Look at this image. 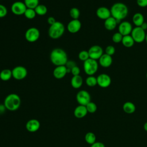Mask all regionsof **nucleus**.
Returning a JSON list of instances; mask_svg holds the SVG:
<instances>
[{"mask_svg": "<svg viewBox=\"0 0 147 147\" xmlns=\"http://www.w3.org/2000/svg\"><path fill=\"white\" fill-rule=\"evenodd\" d=\"M115 52V49L114 48V46L113 45H108L105 49V53L110 55V56H112L114 54Z\"/></svg>", "mask_w": 147, "mask_h": 147, "instance_id": "obj_36", "label": "nucleus"}, {"mask_svg": "<svg viewBox=\"0 0 147 147\" xmlns=\"http://www.w3.org/2000/svg\"><path fill=\"white\" fill-rule=\"evenodd\" d=\"M123 36L119 32H116L114 33L112 36V40L115 43H119L122 41Z\"/></svg>", "mask_w": 147, "mask_h": 147, "instance_id": "obj_34", "label": "nucleus"}, {"mask_svg": "<svg viewBox=\"0 0 147 147\" xmlns=\"http://www.w3.org/2000/svg\"><path fill=\"white\" fill-rule=\"evenodd\" d=\"M76 99L80 105L86 106L87 103L91 102V96L90 93L83 90L79 91L77 93Z\"/></svg>", "mask_w": 147, "mask_h": 147, "instance_id": "obj_9", "label": "nucleus"}, {"mask_svg": "<svg viewBox=\"0 0 147 147\" xmlns=\"http://www.w3.org/2000/svg\"><path fill=\"white\" fill-rule=\"evenodd\" d=\"M132 21L136 26H140L144 22V17L142 14L136 13L133 15Z\"/></svg>", "mask_w": 147, "mask_h": 147, "instance_id": "obj_23", "label": "nucleus"}, {"mask_svg": "<svg viewBox=\"0 0 147 147\" xmlns=\"http://www.w3.org/2000/svg\"><path fill=\"white\" fill-rule=\"evenodd\" d=\"M34 10L36 11V14L39 16H44L45 15L48 11V9L46 6L41 4H39L35 9Z\"/></svg>", "mask_w": 147, "mask_h": 147, "instance_id": "obj_27", "label": "nucleus"}, {"mask_svg": "<svg viewBox=\"0 0 147 147\" xmlns=\"http://www.w3.org/2000/svg\"><path fill=\"white\" fill-rule=\"evenodd\" d=\"M87 113L88 111L87 110L86 106L79 105L75 109L74 111V115L75 117L78 118H82L87 115Z\"/></svg>", "mask_w": 147, "mask_h": 147, "instance_id": "obj_19", "label": "nucleus"}, {"mask_svg": "<svg viewBox=\"0 0 147 147\" xmlns=\"http://www.w3.org/2000/svg\"><path fill=\"white\" fill-rule=\"evenodd\" d=\"M133 30L131 24L128 21L121 22L118 26V32H119L123 36L131 34Z\"/></svg>", "mask_w": 147, "mask_h": 147, "instance_id": "obj_13", "label": "nucleus"}, {"mask_svg": "<svg viewBox=\"0 0 147 147\" xmlns=\"http://www.w3.org/2000/svg\"><path fill=\"white\" fill-rule=\"evenodd\" d=\"M65 31V27L64 24L60 22L56 21L54 24L50 25L48 33V36L52 39H58L61 37Z\"/></svg>", "mask_w": 147, "mask_h": 147, "instance_id": "obj_4", "label": "nucleus"}, {"mask_svg": "<svg viewBox=\"0 0 147 147\" xmlns=\"http://www.w3.org/2000/svg\"><path fill=\"white\" fill-rule=\"evenodd\" d=\"M87 110L88 111V113H94L96 110H97V106L96 105L92 102H90L88 103H87L86 105Z\"/></svg>", "mask_w": 147, "mask_h": 147, "instance_id": "obj_32", "label": "nucleus"}, {"mask_svg": "<svg viewBox=\"0 0 147 147\" xmlns=\"http://www.w3.org/2000/svg\"><path fill=\"white\" fill-rule=\"evenodd\" d=\"M5 109H6V107H5L4 105H0V113H3V111L5 110Z\"/></svg>", "mask_w": 147, "mask_h": 147, "instance_id": "obj_43", "label": "nucleus"}, {"mask_svg": "<svg viewBox=\"0 0 147 147\" xmlns=\"http://www.w3.org/2000/svg\"><path fill=\"white\" fill-rule=\"evenodd\" d=\"M27 9L24 2L16 1L11 6V10L12 13L17 16L23 15Z\"/></svg>", "mask_w": 147, "mask_h": 147, "instance_id": "obj_10", "label": "nucleus"}, {"mask_svg": "<svg viewBox=\"0 0 147 147\" xmlns=\"http://www.w3.org/2000/svg\"><path fill=\"white\" fill-rule=\"evenodd\" d=\"M145 41H146V44H147V34H146V37H145Z\"/></svg>", "mask_w": 147, "mask_h": 147, "instance_id": "obj_45", "label": "nucleus"}, {"mask_svg": "<svg viewBox=\"0 0 147 147\" xmlns=\"http://www.w3.org/2000/svg\"><path fill=\"white\" fill-rule=\"evenodd\" d=\"M67 73V67L65 65L56 66L53 71V76L57 79H60L65 77Z\"/></svg>", "mask_w": 147, "mask_h": 147, "instance_id": "obj_15", "label": "nucleus"}, {"mask_svg": "<svg viewBox=\"0 0 147 147\" xmlns=\"http://www.w3.org/2000/svg\"><path fill=\"white\" fill-rule=\"evenodd\" d=\"M121 42L124 47L126 48H130L133 46L135 42L131 35L129 34L123 36Z\"/></svg>", "mask_w": 147, "mask_h": 147, "instance_id": "obj_24", "label": "nucleus"}, {"mask_svg": "<svg viewBox=\"0 0 147 147\" xmlns=\"http://www.w3.org/2000/svg\"><path fill=\"white\" fill-rule=\"evenodd\" d=\"M50 60L51 63L56 66L65 65L68 60L66 52L60 48H56L51 51Z\"/></svg>", "mask_w": 147, "mask_h": 147, "instance_id": "obj_2", "label": "nucleus"}, {"mask_svg": "<svg viewBox=\"0 0 147 147\" xmlns=\"http://www.w3.org/2000/svg\"><path fill=\"white\" fill-rule=\"evenodd\" d=\"M21 98L16 94L12 93L7 95L4 100V106L9 111H16L21 105Z\"/></svg>", "mask_w": 147, "mask_h": 147, "instance_id": "obj_3", "label": "nucleus"}, {"mask_svg": "<svg viewBox=\"0 0 147 147\" xmlns=\"http://www.w3.org/2000/svg\"><path fill=\"white\" fill-rule=\"evenodd\" d=\"M24 2L27 8L33 9L39 5V0H24Z\"/></svg>", "mask_w": 147, "mask_h": 147, "instance_id": "obj_28", "label": "nucleus"}, {"mask_svg": "<svg viewBox=\"0 0 147 147\" xmlns=\"http://www.w3.org/2000/svg\"><path fill=\"white\" fill-rule=\"evenodd\" d=\"M146 78H147V72H146Z\"/></svg>", "mask_w": 147, "mask_h": 147, "instance_id": "obj_46", "label": "nucleus"}, {"mask_svg": "<svg viewBox=\"0 0 147 147\" xmlns=\"http://www.w3.org/2000/svg\"><path fill=\"white\" fill-rule=\"evenodd\" d=\"M82 27L81 22L79 20H72L67 25V30L71 33L78 32Z\"/></svg>", "mask_w": 147, "mask_h": 147, "instance_id": "obj_14", "label": "nucleus"}, {"mask_svg": "<svg viewBox=\"0 0 147 147\" xmlns=\"http://www.w3.org/2000/svg\"><path fill=\"white\" fill-rule=\"evenodd\" d=\"M76 63H75L74 61H72V60H68L67 63L65 64V66L67 67V73H71V69L76 66Z\"/></svg>", "mask_w": 147, "mask_h": 147, "instance_id": "obj_35", "label": "nucleus"}, {"mask_svg": "<svg viewBox=\"0 0 147 147\" xmlns=\"http://www.w3.org/2000/svg\"><path fill=\"white\" fill-rule=\"evenodd\" d=\"M24 16L29 20H32L35 18L36 16L37 15L36 13V11L34 9H30V8H27L24 14Z\"/></svg>", "mask_w": 147, "mask_h": 147, "instance_id": "obj_29", "label": "nucleus"}, {"mask_svg": "<svg viewBox=\"0 0 147 147\" xmlns=\"http://www.w3.org/2000/svg\"><path fill=\"white\" fill-rule=\"evenodd\" d=\"M98 63L96 60L89 58L83 62V69L88 76H92L98 71Z\"/></svg>", "mask_w": 147, "mask_h": 147, "instance_id": "obj_5", "label": "nucleus"}, {"mask_svg": "<svg viewBox=\"0 0 147 147\" xmlns=\"http://www.w3.org/2000/svg\"><path fill=\"white\" fill-rule=\"evenodd\" d=\"M113 63V59L111 56L103 53L99 59V64L103 68L109 67Z\"/></svg>", "mask_w": 147, "mask_h": 147, "instance_id": "obj_18", "label": "nucleus"}, {"mask_svg": "<svg viewBox=\"0 0 147 147\" xmlns=\"http://www.w3.org/2000/svg\"><path fill=\"white\" fill-rule=\"evenodd\" d=\"M111 16L114 17L120 23L121 21L126 17L129 10L127 6L122 2H116L113 5L110 9Z\"/></svg>", "mask_w": 147, "mask_h": 147, "instance_id": "obj_1", "label": "nucleus"}, {"mask_svg": "<svg viewBox=\"0 0 147 147\" xmlns=\"http://www.w3.org/2000/svg\"><path fill=\"white\" fill-rule=\"evenodd\" d=\"M80 14V10L77 7H72L69 10V16L72 20H78Z\"/></svg>", "mask_w": 147, "mask_h": 147, "instance_id": "obj_30", "label": "nucleus"}, {"mask_svg": "<svg viewBox=\"0 0 147 147\" xmlns=\"http://www.w3.org/2000/svg\"><path fill=\"white\" fill-rule=\"evenodd\" d=\"M123 111L127 114H132L136 111V106L131 102H126L122 106Z\"/></svg>", "mask_w": 147, "mask_h": 147, "instance_id": "obj_22", "label": "nucleus"}, {"mask_svg": "<svg viewBox=\"0 0 147 147\" xmlns=\"http://www.w3.org/2000/svg\"><path fill=\"white\" fill-rule=\"evenodd\" d=\"M144 130H145L146 131H147V122H146L144 123Z\"/></svg>", "mask_w": 147, "mask_h": 147, "instance_id": "obj_44", "label": "nucleus"}, {"mask_svg": "<svg viewBox=\"0 0 147 147\" xmlns=\"http://www.w3.org/2000/svg\"><path fill=\"white\" fill-rule=\"evenodd\" d=\"M71 73L73 76H76V75H79L80 73V69L79 67L77 65L74 67L71 70Z\"/></svg>", "mask_w": 147, "mask_h": 147, "instance_id": "obj_38", "label": "nucleus"}, {"mask_svg": "<svg viewBox=\"0 0 147 147\" xmlns=\"http://www.w3.org/2000/svg\"><path fill=\"white\" fill-rule=\"evenodd\" d=\"M91 147H105V145L101 142H95L91 145Z\"/></svg>", "mask_w": 147, "mask_h": 147, "instance_id": "obj_41", "label": "nucleus"}, {"mask_svg": "<svg viewBox=\"0 0 147 147\" xmlns=\"http://www.w3.org/2000/svg\"><path fill=\"white\" fill-rule=\"evenodd\" d=\"M96 14L99 18L104 20L111 17L110 10L105 6L98 7L96 11Z\"/></svg>", "mask_w": 147, "mask_h": 147, "instance_id": "obj_16", "label": "nucleus"}, {"mask_svg": "<svg viewBox=\"0 0 147 147\" xmlns=\"http://www.w3.org/2000/svg\"><path fill=\"white\" fill-rule=\"evenodd\" d=\"M84 139L87 144L91 145L96 142V136L92 132H88L86 134Z\"/></svg>", "mask_w": 147, "mask_h": 147, "instance_id": "obj_26", "label": "nucleus"}, {"mask_svg": "<svg viewBox=\"0 0 147 147\" xmlns=\"http://www.w3.org/2000/svg\"><path fill=\"white\" fill-rule=\"evenodd\" d=\"M40 33L39 30L35 27L28 28L25 33V39L30 42H34L39 39Z\"/></svg>", "mask_w": 147, "mask_h": 147, "instance_id": "obj_7", "label": "nucleus"}, {"mask_svg": "<svg viewBox=\"0 0 147 147\" xmlns=\"http://www.w3.org/2000/svg\"><path fill=\"white\" fill-rule=\"evenodd\" d=\"M83 83V80L82 77L79 75L76 76H73L72 78L71 79V86L74 88H79L82 87Z\"/></svg>", "mask_w": 147, "mask_h": 147, "instance_id": "obj_21", "label": "nucleus"}, {"mask_svg": "<svg viewBox=\"0 0 147 147\" xmlns=\"http://www.w3.org/2000/svg\"><path fill=\"white\" fill-rule=\"evenodd\" d=\"M134 42L140 43L145 41L146 37L145 30H143L140 26H136L133 28L130 34Z\"/></svg>", "mask_w": 147, "mask_h": 147, "instance_id": "obj_6", "label": "nucleus"}, {"mask_svg": "<svg viewBox=\"0 0 147 147\" xmlns=\"http://www.w3.org/2000/svg\"><path fill=\"white\" fill-rule=\"evenodd\" d=\"M12 77L11 70L9 69H4L0 72V79L2 81H8Z\"/></svg>", "mask_w": 147, "mask_h": 147, "instance_id": "obj_25", "label": "nucleus"}, {"mask_svg": "<svg viewBox=\"0 0 147 147\" xmlns=\"http://www.w3.org/2000/svg\"><path fill=\"white\" fill-rule=\"evenodd\" d=\"M97 84L102 88L108 87L111 83V79L110 76L106 74H101L99 75L97 78Z\"/></svg>", "mask_w": 147, "mask_h": 147, "instance_id": "obj_12", "label": "nucleus"}, {"mask_svg": "<svg viewBox=\"0 0 147 147\" xmlns=\"http://www.w3.org/2000/svg\"><path fill=\"white\" fill-rule=\"evenodd\" d=\"M78 58L79 60H80L81 61H83V62L87 60V59H88L90 58V56H89L88 51L83 50L80 51L78 54Z\"/></svg>", "mask_w": 147, "mask_h": 147, "instance_id": "obj_33", "label": "nucleus"}, {"mask_svg": "<svg viewBox=\"0 0 147 147\" xmlns=\"http://www.w3.org/2000/svg\"><path fill=\"white\" fill-rule=\"evenodd\" d=\"M88 54L90 58L97 60L103 54V51L102 48L98 45H94L91 47L88 51Z\"/></svg>", "mask_w": 147, "mask_h": 147, "instance_id": "obj_11", "label": "nucleus"}, {"mask_svg": "<svg viewBox=\"0 0 147 147\" xmlns=\"http://www.w3.org/2000/svg\"><path fill=\"white\" fill-rule=\"evenodd\" d=\"M12 77L18 80L25 79L28 74L27 69L25 67L22 65H18L13 68L11 70Z\"/></svg>", "mask_w": 147, "mask_h": 147, "instance_id": "obj_8", "label": "nucleus"}, {"mask_svg": "<svg viewBox=\"0 0 147 147\" xmlns=\"http://www.w3.org/2000/svg\"><path fill=\"white\" fill-rule=\"evenodd\" d=\"M7 14V9L5 6L0 4V18H3Z\"/></svg>", "mask_w": 147, "mask_h": 147, "instance_id": "obj_37", "label": "nucleus"}, {"mask_svg": "<svg viewBox=\"0 0 147 147\" xmlns=\"http://www.w3.org/2000/svg\"><path fill=\"white\" fill-rule=\"evenodd\" d=\"M40 127V122L36 119H32L29 120L26 124V129L29 132H36Z\"/></svg>", "mask_w": 147, "mask_h": 147, "instance_id": "obj_17", "label": "nucleus"}, {"mask_svg": "<svg viewBox=\"0 0 147 147\" xmlns=\"http://www.w3.org/2000/svg\"><path fill=\"white\" fill-rule=\"evenodd\" d=\"M56 22V20H55V18L53 17L50 16L47 18V22L48 23V24L49 25H52L54 24Z\"/></svg>", "mask_w": 147, "mask_h": 147, "instance_id": "obj_40", "label": "nucleus"}, {"mask_svg": "<svg viewBox=\"0 0 147 147\" xmlns=\"http://www.w3.org/2000/svg\"><path fill=\"white\" fill-rule=\"evenodd\" d=\"M86 83L89 87H94L97 84L96 78L92 76H88L86 79Z\"/></svg>", "mask_w": 147, "mask_h": 147, "instance_id": "obj_31", "label": "nucleus"}, {"mask_svg": "<svg viewBox=\"0 0 147 147\" xmlns=\"http://www.w3.org/2000/svg\"><path fill=\"white\" fill-rule=\"evenodd\" d=\"M117 24H118L117 21L112 16L105 20L104 22L105 28L108 30H114L116 28Z\"/></svg>", "mask_w": 147, "mask_h": 147, "instance_id": "obj_20", "label": "nucleus"}, {"mask_svg": "<svg viewBox=\"0 0 147 147\" xmlns=\"http://www.w3.org/2000/svg\"><path fill=\"white\" fill-rule=\"evenodd\" d=\"M140 27H141L143 30H146V29H147V23L145 22H144L140 26Z\"/></svg>", "mask_w": 147, "mask_h": 147, "instance_id": "obj_42", "label": "nucleus"}, {"mask_svg": "<svg viewBox=\"0 0 147 147\" xmlns=\"http://www.w3.org/2000/svg\"><path fill=\"white\" fill-rule=\"evenodd\" d=\"M137 4L141 7L147 6V0H137Z\"/></svg>", "mask_w": 147, "mask_h": 147, "instance_id": "obj_39", "label": "nucleus"}]
</instances>
